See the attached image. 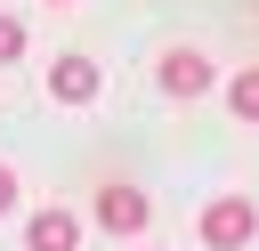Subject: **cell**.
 Here are the masks:
<instances>
[{
  "label": "cell",
  "mask_w": 259,
  "mask_h": 251,
  "mask_svg": "<svg viewBox=\"0 0 259 251\" xmlns=\"http://www.w3.org/2000/svg\"><path fill=\"white\" fill-rule=\"evenodd\" d=\"M162 89H170V97H202V89H210V57H202V49H170V57H162Z\"/></svg>",
  "instance_id": "cell-3"
},
{
  "label": "cell",
  "mask_w": 259,
  "mask_h": 251,
  "mask_svg": "<svg viewBox=\"0 0 259 251\" xmlns=\"http://www.w3.org/2000/svg\"><path fill=\"white\" fill-rule=\"evenodd\" d=\"M49 8H73V0H49Z\"/></svg>",
  "instance_id": "cell-9"
},
{
  "label": "cell",
  "mask_w": 259,
  "mask_h": 251,
  "mask_svg": "<svg viewBox=\"0 0 259 251\" xmlns=\"http://www.w3.org/2000/svg\"><path fill=\"white\" fill-rule=\"evenodd\" d=\"M16 57H24V24L0 8V65H16Z\"/></svg>",
  "instance_id": "cell-7"
},
{
  "label": "cell",
  "mask_w": 259,
  "mask_h": 251,
  "mask_svg": "<svg viewBox=\"0 0 259 251\" xmlns=\"http://www.w3.org/2000/svg\"><path fill=\"white\" fill-rule=\"evenodd\" d=\"M227 113H235V121H259V65L227 81Z\"/></svg>",
  "instance_id": "cell-6"
},
{
  "label": "cell",
  "mask_w": 259,
  "mask_h": 251,
  "mask_svg": "<svg viewBox=\"0 0 259 251\" xmlns=\"http://www.w3.org/2000/svg\"><path fill=\"white\" fill-rule=\"evenodd\" d=\"M73 243H81V219L73 211H40L24 227V251H73Z\"/></svg>",
  "instance_id": "cell-5"
},
{
  "label": "cell",
  "mask_w": 259,
  "mask_h": 251,
  "mask_svg": "<svg viewBox=\"0 0 259 251\" xmlns=\"http://www.w3.org/2000/svg\"><path fill=\"white\" fill-rule=\"evenodd\" d=\"M49 97H57V105H89V97H97V65H89V57H57V65H49Z\"/></svg>",
  "instance_id": "cell-4"
},
{
  "label": "cell",
  "mask_w": 259,
  "mask_h": 251,
  "mask_svg": "<svg viewBox=\"0 0 259 251\" xmlns=\"http://www.w3.org/2000/svg\"><path fill=\"white\" fill-rule=\"evenodd\" d=\"M8 211H16V170L0 162V219H8Z\"/></svg>",
  "instance_id": "cell-8"
},
{
  "label": "cell",
  "mask_w": 259,
  "mask_h": 251,
  "mask_svg": "<svg viewBox=\"0 0 259 251\" xmlns=\"http://www.w3.org/2000/svg\"><path fill=\"white\" fill-rule=\"evenodd\" d=\"M146 211H154V202H146L138 186H105V194H97V227H105V235H138Z\"/></svg>",
  "instance_id": "cell-2"
},
{
  "label": "cell",
  "mask_w": 259,
  "mask_h": 251,
  "mask_svg": "<svg viewBox=\"0 0 259 251\" xmlns=\"http://www.w3.org/2000/svg\"><path fill=\"white\" fill-rule=\"evenodd\" d=\"M259 235V202H243V194H219L210 211H202V243L210 251H243Z\"/></svg>",
  "instance_id": "cell-1"
}]
</instances>
